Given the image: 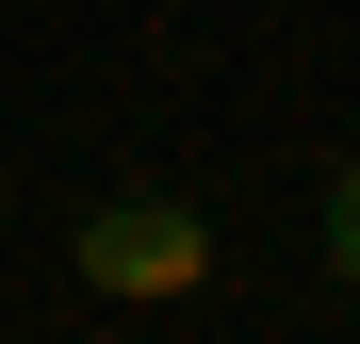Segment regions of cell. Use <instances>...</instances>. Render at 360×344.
<instances>
[{
	"mask_svg": "<svg viewBox=\"0 0 360 344\" xmlns=\"http://www.w3.org/2000/svg\"><path fill=\"white\" fill-rule=\"evenodd\" d=\"M66 262H82V295H131V312H180V295H213V213L197 197H82L66 229Z\"/></svg>",
	"mask_w": 360,
	"mask_h": 344,
	"instance_id": "obj_1",
	"label": "cell"
},
{
	"mask_svg": "<svg viewBox=\"0 0 360 344\" xmlns=\"http://www.w3.org/2000/svg\"><path fill=\"white\" fill-rule=\"evenodd\" d=\"M311 262L360 295V164H328V197H311Z\"/></svg>",
	"mask_w": 360,
	"mask_h": 344,
	"instance_id": "obj_2",
	"label": "cell"
}]
</instances>
